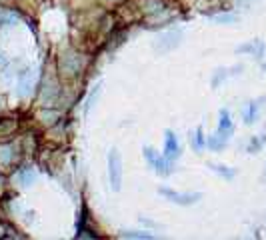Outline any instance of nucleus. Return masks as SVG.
Wrapping results in <instances>:
<instances>
[{
	"mask_svg": "<svg viewBox=\"0 0 266 240\" xmlns=\"http://www.w3.org/2000/svg\"><path fill=\"white\" fill-rule=\"evenodd\" d=\"M108 172H110L112 188L118 190V188H120V178H122V170H120V156H118L116 150H110V156H108Z\"/></svg>",
	"mask_w": 266,
	"mask_h": 240,
	"instance_id": "nucleus-1",
	"label": "nucleus"
},
{
	"mask_svg": "<svg viewBox=\"0 0 266 240\" xmlns=\"http://www.w3.org/2000/svg\"><path fill=\"white\" fill-rule=\"evenodd\" d=\"M166 148H168V156H176L178 144H176V138L172 134H168V138H166Z\"/></svg>",
	"mask_w": 266,
	"mask_h": 240,
	"instance_id": "nucleus-2",
	"label": "nucleus"
},
{
	"mask_svg": "<svg viewBox=\"0 0 266 240\" xmlns=\"http://www.w3.org/2000/svg\"><path fill=\"white\" fill-rule=\"evenodd\" d=\"M164 194H168V196H172V198H180L178 194H172V192H166V190H164ZM192 198H196V196H186L184 200H178V202H194Z\"/></svg>",
	"mask_w": 266,
	"mask_h": 240,
	"instance_id": "nucleus-3",
	"label": "nucleus"
}]
</instances>
